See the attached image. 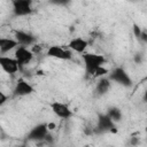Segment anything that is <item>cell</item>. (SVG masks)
Segmentation results:
<instances>
[{
    "label": "cell",
    "mask_w": 147,
    "mask_h": 147,
    "mask_svg": "<svg viewBox=\"0 0 147 147\" xmlns=\"http://www.w3.org/2000/svg\"><path fill=\"white\" fill-rule=\"evenodd\" d=\"M34 92V87L24 78H18L13 90L14 96H28Z\"/></svg>",
    "instance_id": "cell-9"
},
{
    "label": "cell",
    "mask_w": 147,
    "mask_h": 147,
    "mask_svg": "<svg viewBox=\"0 0 147 147\" xmlns=\"http://www.w3.org/2000/svg\"><path fill=\"white\" fill-rule=\"evenodd\" d=\"M139 40H140V41H142L144 44H146V42H147V32H146V30H142V32H141V34H140V38H139Z\"/></svg>",
    "instance_id": "cell-20"
},
{
    "label": "cell",
    "mask_w": 147,
    "mask_h": 147,
    "mask_svg": "<svg viewBox=\"0 0 147 147\" xmlns=\"http://www.w3.org/2000/svg\"><path fill=\"white\" fill-rule=\"evenodd\" d=\"M11 10H13L14 16H16V17L28 16L33 11L32 1H30V0H14L11 2Z\"/></svg>",
    "instance_id": "cell-3"
},
{
    "label": "cell",
    "mask_w": 147,
    "mask_h": 147,
    "mask_svg": "<svg viewBox=\"0 0 147 147\" xmlns=\"http://www.w3.org/2000/svg\"><path fill=\"white\" fill-rule=\"evenodd\" d=\"M7 100H8V96L2 92V90L0 88V107L1 106H3L6 102H7Z\"/></svg>",
    "instance_id": "cell-19"
},
{
    "label": "cell",
    "mask_w": 147,
    "mask_h": 147,
    "mask_svg": "<svg viewBox=\"0 0 147 147\" xmlns=\"http://www.w3.org/2000/svg\"><path fill=\"white\" fill-rule=\"evenodd\" d=\"M88 46V41L82 37H77V38H74L69 41L68 44V49H70L71 52H75V53H78V54H83L85 53L86 48Z\"/></svg>",
    "instance_id": "cell-12"
},
{
    "label": "cell",
    "mask_w": 147,
    "mask_h": 147,
    "mask_svg": "<svg viewBox=\"0 0 147 147\" xmlns=\"http://www.w3.org/2000/svg\"><path fill=\"white\" fill-rule=\"evenodd\" d=\"M95 130L99 133H106V132L116 133L117 132V126L109 118V116L107 114H99L98 115V122H96V129Z\"/></svg>",
    "instance_id": "cell-6"
},
{
    "label": "cell",
    "mask_w": 147,
    "mask_h": 147,
    "mask_svg": "<svg viewBox=\"0 0 147 147\" xmlns=\"http://www.w3.org/2000/svg\"><path fill=\"white\" fill-rule=\"evenodd\" d=\"M82 59L84 62L85 72L91 76L94 75L96 69H99L100 67H103L106 62L105 56L101 54H96V53H83Z\"/></svg>",
    "instance_id": "cell-1"
},
{
    "label": "cell",
    "mask_w": 147,
    "mask_h": 147,
    "mask_svg": "<svg viewBox=\"0 0 147 147\" xmlns=\"http://www.w3.org/2000/svg\"><path fill=\"white\" fill-rule=\"evenodd\" d=\"M0 68L8 75H14L20 71V67L16 60L6 55H0Z\"/></svg>",
    "instance_id": "cell-11"
},
{
    "label": "cell",
    "mask_w": 147,
    "mask_h": 147,
    "mask_svg": "<svg viewBox=\"0 0 147 147\" xmlns=\"http://www.w3.org/2000/svg\"><path fill=\"white\" fill-rule=\"evenodd\" d=\"M109 90H110V80L106 77H101L95 85V94L99 96H102L107 94Z\"/></svg>",
    "instance_id": "cell-14"
},
{
    "label": "cell",
    "mask_w": 147,
    "mask_h": 147,
    "mask_svg": "<svg viewBox=\"0 0 147 147\" xmlns=\"http://www.w3.org/2000/svg\"><path fill=\"white\" fill-rule=\"evenodd\" d=\"M46 55L52 59H57V60H63V61H69L72 59V52L68 49L67 47H62L59 45H53L49 46L46 51Z\"/></svg>",
    "instance_id": "cell-5"
},
{
    "label": "cell",
    "mask_w": 147,
    "mask_h": 147,
    "mask_svg": "<svg viewBox=\"0 0 147 147\" xmlns=\"http://www.w3.org/2000/svg\"><path fill=\"white\" fill-rule=\"evenodd\" d=\"M139 142H140V140H139L138 137H133V138H131V140H130V145H131V146H137V145H139Z\"/></svg>",
    "instance_id": "cell-21"
},
{
    "label": "cell",
    "mask_w": 147,
    "mask_h": 147,
    "mask_svg": "<svg viewBox=\"0 0 147 147\" xmlns=\"http://www.w3.org/2000/svg\"><path fill=\"white\" fill-rule=\"evenodd\" d=\"M49 133L47 123H40L34 125L29 133L26 134V139L30 141H42L45 139V137Z\"/></svg>",
    "instance_id": "cell-8"
},
{
    "label": "cell",
    "mask_w": 147,
    "mask_h": 147,
    "mask_svg": "<svg viewBox=\"0 0 147 147\" xmlns=\"http://www.w3.org/2000/svg\"><path fill=\"white\" fill-rule=\"evenodd\" d=\"M14 39L16 40V42L18 44V46H22V47H26L28 46H32L34 45L37 38L28 32V31H24V30H16L14 32Z\"/></svg>",
    "instance_id": "cell-10"
},
{
    "label": "cell",
    "mask_w": 147,
    "mask_h": 147,
    "mask_svg": "<svg viewBox=\"0 0 147 147\" xmlns=\"http://www.w3.org/2000/svg\"><path fill=\"white\" fill-rule=\"evenodd\" d=\"M106 74H108V70L105 68V67H100L99 69H96V71L94 72V75L93 76H95V77H103Z\"/></svg>",
    "instance_id": "cell-16"
},
{
    "label": "cell",
    "mask_w": 147,
    "mask_h": 147,
    "mask_svg": "<svg viewBox=\"0 0 147 147\" xmlns=\"http://www.w3.org/2000/svg\"><path fill=\"white\" fill-rule=\"evenodd\" d=\"M133 60H134V62H136L137 64H141L142 61H144V55H142L141 53H137V54L134 55Z\"/></svg>",
    "instance_id": "cell-18"
},
{
    "label": "cell",
    "mask_w": 147,
    "mask_h": 147,
    "mask_svg": "<svg viewBox=\"0 0 147 147\" xmlns=\"http://www.w3.org/2000/svg\"><path fill=\"white\" fill-rule=\"evenodd\" d=\"M16 147H26L25 145H20V146H16Z\"/></svg>",
    "instance_id": "cell-22"
},
{
    "label": "cell",
    "mask_w": 147,
    "mask_h": 147,
    "mask_svg": "<svg viewBox=\"0 0 147 147\" xmlns=\"http://www.w3.org/2000/svg\"><path fill=\"white\" fill-rule=\"evenodd\" d=\"M34 54L32 53L31 49L26 48V47H22V46H17L15 48V53H14V59L16 60V62L18 63L20 70L28 65L29 63H31V61L33 60Z\"/></svg>",
    "instance_id": "cell-4"
},
{
    "label": "cell",
    "mask_w": 147,
    "mask_h": 147,
    "mask_svg": "<svg viewBox=\"0 0 147 147\" xmlns=\"http://www.w3.org/2000/svg\"><path fill=\"white\" fill-rule=\"evenodd\" d=\"M106 114L109 116V118L115 124L118 123V122H121L123 119V113H122V110L118 107H110V108H108V110H107Z\"/></svg>",
    "instance_id": "cell-15"
},
{
    "label": "cell",
    "mask_w": 147,
    "mask_h": 147,
    "mask_svg": "<svg viewBox=\"0 0 147 147\" xmlns=\"http://www.w3.org/2000/svg\"><path fill=\"white\" fill-rule=\"evenodd\" d=\"M132 30H133V34H134V37L137 38V39H139L140 38V34H141V32H142V30H141V28L138 25V24H133V28H132Z\"/></svg>",
    "instance_id": "cell-17"
},
{
    "label": "cell",
    "mask_w": 147,
    "mask_h": 147,
    "mask_svg": "<svg viewBox=\"0 0 147 147\" xmlns=\"http://www.w3.org/2000/svg\"><path fill=\"white\" fill-rule=\"evenodd\" d=\"M51 110L53 111V114L61 118V119H70L74 116L72 110L70 109V107L67 103L60 102V101H54L51 103Z\"/></svg>",
    "instance_id": "cell-7"
},
{
    "label": "cell",
    "mask_w": 147,
    "mask_h": 147,
    "mask_svg": "<svg viewBox=\"0 0 147 147\" xmlns=\"http://www.w3.org/2000/svg\"><path fill=\"white\" fill-rule=\"evenodd\" d=\"M18 46L16 40L14 38H8V37H0V53L6 54L13 49H15Z\"/></svg>",
    "instance_id": "cell-13"
},
{
    "label": "cell",
    "mask_w": 147,
    "mask_h": 147,
    "mask_svg": "<svg viewBox=\"0 0 147 147\" xmlns=\"http://www.w3.org/2000/svg\"><path fill=\"white\" fill-rule=\"evenodd\" d=\"M108 79L110 82L119 84V85H122L124 87H130L132 85V79H131L130 75L122 67H117V68L113 69L110 71V74H109V76H108Z\"/></svg>",
    "instance_id": "cell-2"
}]
</instances>
